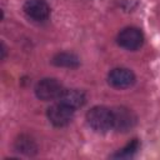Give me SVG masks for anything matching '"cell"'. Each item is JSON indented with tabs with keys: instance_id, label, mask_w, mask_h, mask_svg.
Returning a JSON list of instances; mask_svg holds the SVG:
<instances>
[{
	"instance_id": "6da1fadb",
	"label": "cell",
	"mask_w": 160,
	"mask_h": 160,
	"mask_svg": "<svg viewBox=\"0 0 160 160\" xmlns=\"http://www.w3.org/2000/svg\"><path fill=\"white\" fill-rule=\"evenodd\" d=\"M86 121L96 132H106L112 129V111L105 106H94L86 112Z\"/></svg>"
},
{
	"instance_id": "7a4b0ae2",
	"label": "cell",
	"mask_w": 160,
	"mask_h": 160,
	"mask_svg": "<svg viewBox=\"0 0 160 160\" xmlns=\"http://www.w3.org/2000/svg\"><path fill=\"white\" fill-rule=\"evenodd\" d=\"M62 90L64 88L60 84V81H58L54 78H45L36 84L35 95L38 96V99L42 101H49V100L59 99Z\"/></svg>"
},
{
	"instance_id": "3957f363",
	"label": "cell",
	"mask_w": 160,
	"mask_h": 160,
	"mask_svg": "<svg viewBox=\"0 0 160 160\" xmlns=\"http://www.w3.org/2000/svg\"><path fill=\"white\" fill-rule=\"evenodd\" d=\"M112 111V129L119 132H126L136 124V115L125 106L111 109Z\"/></svg>"
},
{
	"instance_id": "277c9868",
	"label": "cell",
	"mask_w": 160,
	"mask_h": 160,
	"mask_svg": "<svg viewBox=\"0 0 160 160\" xmlns=\"http://www.w3.org/2000/svg\"><path fill=\"white\" fill-rule=\"evenodd\" d=\"M74 109H71L70 106L62 104V102H56L51 106L48 108V111H46V115H48V119L49 121L54 125V126H58V128H61V126H66L74 118Z\"/></svg>"
},
{
	"instance_id": "5b68a950",
	"label": "cell",
	"mask_w": 160,
	"mask_h": 160,
	"mask_svg": "<svg viewBox=\"0 0 160 160\" xmlns=\"http://www.w3.org/2000/svg\"><path fill=\"white\" fill-rule=\"evenodd\" d=\"M118 44L130 51L140 49L144 44V35L138 28H125L118 34Z\"/></svg>"
},
{
	"instance_id": "8992f818",
	"label": "cell",
	"mask_w": 160,
	"mask_h": 160,
	"mask_svg": "<svg viewBox=\"0 0 160 160\" xmlns=\"http://www.w3.org/2000/svg\"><path fill=\"white\" fill-rule=\"evenodd\" d=\"M22 9L26 16L36 22L46 21L50 16V6L45 0H26Z\"/></svg>"
},
{
	"instance_id": "52a82bcc",
	"label": "cell",
	"mask_w": 160,
	"mask_h": 160,
	"mask_svg": "<svg viewBox=\"0 0 160 160\" xmlns=\"http://www.w3.org/2000/svg\"><path fill=\"white\" fill-rule=\"evenodd\" d=\"M108 81L115 89H128L134 85L135 75L126 68H115L109 72Z\"/></svg>"
},
{
	"instance_id": "ba28073f",
	"label": "cell",
	"mask_w": 160,
	"mask_h": 160,
	"mask_svg": "<svg viewBox=\"0 0 160 160\" xmlns=\"http://www.w3.org/2000/svg\"><path fill=\"white\" fill-rule=\"evenodd\" d=\"M58 100L75 110L81 108L85 104L86 98H85V94L78 89H64Z\"/></svg>"
},
{
	"instance_id": "9c48e42d",
	"label": "cell",
	"mask_w": 160,
	"mask_h": 160,
	"mask_svg": "<svg viewBox=\"0 0 160 160\" xmlns=\"http://www.w3.org/2000/svg\"><path fill=\"white\" fill-rule=\"evenodd\" d=\"M16 151L25 154V155H34L38 151V145L35 140H32L29 135H20L14 144Z\"/></svg>"
},
{
	"instance_id": "30bf717a",
	"label": "cell",
	"mask_w": 160,
	"mask_h": 160,
	"mask_svg": "<svg viewBox=\"0 0 160 160\" xmlns=\"http://www.w3.org/2000/svg\"><path fill=\"white\" fill-rule=\"evenodd\" d=\"M52 64L55 66H61V68H70L75 69L80 65V60L75 54L71 52H58L52 58Z\"/></svg>"
},
{
	"instance_id": "8fae6325",
	"label": "cell",
	"mask_w": 160,
	"mask_h": 160,
	"mask_svg": "<svg viewBox=\"0 0 160 160\" xmlns=\"http://www.w3.org/2000/svg\"><path fill=\"white\" fill-rule=\"evenodd\" d=\"M140 148V144L136 139L131 140L126 146H124L121 150H119L116 154L112 155V158H131Z\"/></svg>"
}]
</instances>
